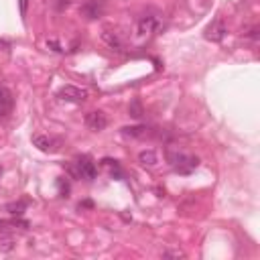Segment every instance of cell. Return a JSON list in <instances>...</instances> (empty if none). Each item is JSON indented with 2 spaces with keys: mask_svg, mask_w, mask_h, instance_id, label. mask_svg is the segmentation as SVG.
<instances>
[{
  "mask_svg": "<svg viewBox=\"0 0 260 260\" xmlns=\"http://www.w3.org/2000/svg\"><path fill=\"white\" fill-rule=\"evenodd\" d=\"M122 134L124 136H132V138H142V136L148 134V128L146 126H124Z\"/></svg>",
  "mask_w": 260,
  "mask_h": 260,
  "instance_id": "30bf717a",
  "label": "cell"
},
{
  "mask_svg": "<svg viewBox=\"0 0 260 260\" xmlns=\"http://www.w3.org/2000/svg\"><path fill=\"white\" fill-rule=\"evenodd\" d=\"M86 126L90 130H94V132H100V130H104L108 126V116L104 114L102 110H94V112H88L86 114Z\"/></svg>",
  "mask_w": 260,
  "mask_h": 260,
  "instance_id": "8992f818",
  "label": "cell"
},
{
  "mask_svg": "<svg viewBox=\"0 0 260 260\" xmlns=\"http://www.w3.org/2000/svg\"><path fill=\"white\" fill-rule=\"evenodd\" d=\"M27 2H29V0H20V14L22 16L27 14Z\"/></svg>",
  "mask_w": 260,
  "mask_h": 260,
  "instance_id": "d6986e66",
  "label": "cell"
},
{
  "mask_svg": "<svg viewBox=\"0 0 260 260\" xmlns=\"http://www.w3.org/2000/svg\"><path fill=\"white\" fill-rule=\"evenodd\" d=\"M159 24H161L159 14H144V16H140V20H138V35H148L152 31H157Z\"/></svg>",
  "mask_w": 260,
  "mask_h": 260,
  "instance_id": "52a82bcc",
  "label": "cell"
},
{
  "mask_svg": "<svg viewBox=\"0 0 260 260\" xmlns=\"http://www.w3.org/2000/svg\"><path fill=\"white\" fill-rule=\"evenodd\" d=\"M14 244H16V240L12 234H2L0 236V252H10L14 248Z\"/></svg>",
  "mask_w": 260,
  "mask_h": 260,
  "instance_id": "5bb4252c",
  "label": "cell"
},
{
  "mask_svg": "<svg viewBox=\"0 0 260 260\" xmlns=\"http://www.w3.org/2000/svg\"><path fill=\"white\" fill-rule=\"evenodd\" d=\"M128 112H130V116H132V118H140V116H142V108H140V102H138V100H134L132 104H130Z\"/></svg>",
  "mask_w": 260,
  "mask_h": 260,
  "instance_id": "2e32d148",
  "label": "cell"
},
{
  "mask_svg": "<svg viewBox=\"0 0 260 260\" xmlns=\"http://www.w3.org/2000/svg\"><path fill=\"white\" fill-rule=\"evenodd\" d=\"M226 35H228V27L224 24L222 18H214L210 24H207V29H205V33H203V37H205L207 41H212V43L224 41Z\"/></svg>",
  "mask_w": 260,
  "mask_h": 260,
  "instance_id": "3957f363",
  "label": "cell"
},
{
  "mask_svg": "<svg viewBox=\"0 0 260 260\" xmlns=\"http://www.w3.org/2000/svg\"><path fill=\"white\" fill-rule=\"evenodd\" d=\"M102 165H106V167L110 169V175H112L114 179H124V173H122V167H120L118 161H114V159H104Z\"/></svg>",
  "mask_w": 260,
  "mask_h": 260,
  "instance_id": "4fadbf2b",
  "label": "cell"
},
{
  "mask_svg": "<svg viewBox=\"0 0 260 260\" xmlns=\"http://www.w3.org/2000/svg\"><path fill=\"white\" fill-rule=\"evenodd\" d=\"M12 108H14V96L8 88L0 86V118H8L12 114Z\"/></svg>",
  "mask_w": 260,
  "mask_h": 260,
  "instance_id": "5b68a950",
  "label": "cell"
},
{
  "mask_svg": "<svg viewBox=\"0 0 260 260\" xmlns=\"http://www.w3.org/2000/svg\"><path fill=\"white\" fill-rule=\"evenodd\" d=\"M102 39L108 43L110 49H114V51H122V41H120V37H118L116 33H112V31L106 29V31L102 33Z\"/></svg>",
  "mask_w": 260,
  "mask_h": 260,
  "instance_id": "8fae6325",
  "label": "cell"
},
{
  "mask_svg": "<svg viewBox=\"0 0 260 260\" xmlns=\"http://www.w3.org/2000/svg\"><path fill=\"white\" fill-rule=\"evenodd\" d=\"M59 100L63 102H71V104H82L88 100V90L84 88H75V86H63L59 92H57Z\"/></svg>",
  "mask_w": 260,
  "mask_h": 260,
  "instance_id": "277c9868",
  "label": "cell"
},
{
  "mask_svg": "<svg viewBox=\"0 0 260 260\" xmlns=\"http://www.w3.org/2000/svg\"><path fill=\"white\" fill-rule=\"evenodd\" d=\"M57 185H59V193H61V197H69V183H67V179H65V177H59V179H57Z\"/></svg>",
  "mask_w": 260,
  "mask_h": 260,
  "instance_id": "e0dca14e",
  "label": "cell"
},
{
  "mask_svg": "<svg viewBox=\"0 0 260 260\" xmlns=\"http://www.w3.org/2000/svg\"><path fill=\"white\" fill-rule=\"evenodd\" d=\"M33 144H35L41 152H55L59 142H57L55 138L47 136V134H35V136H33Z\"/></svg>",
  "mask_w": 260,
  "mask_h": 260,
  "instance_id": "9c48e42d",
  "label": "cell"
},
{
  "mask_svg": "<svg viewBox=\"0 0 260 260\" xmlns=\"http://www.w3.org/2000/svg\"><path fill=\"white\" fill-rule=\"evenodd\" d=\"M24 210H27V201H16V203H8L6 205V212L12 216H22Z\"/></svg>",
  "mask_w": 260,
  "mask_h": 260,
  "instance_id": "9a60e30c",
  "label": "cell"
},
{
  "mask_svg": "<svg viewBox=\"0 0 260 260\" xmlns=\"http://www.w3.org/2000/svg\"><path fill=\"white\" fill-rule=\"evenodd\" d=\"M167 161L171 165V169L179 175H191L197 167H199V159L193 157V154H187L183 150H175L169 148L167 150Z\"/></svg>",
  "mask_w": 260,
  "mask_h": 260,
  "instance_id": "6da1fadb",
  "label": "cell"
},
{
  "mask_svg": "<svg viewBox=\"0 0 260 260\" xmlns=\"http://www.w3.org/2000/svg\"><path fill=\"white\" fill-rule=\"evenodd\" d=\"M75 175L82 177V179H88V181L96 179L98 167L92 161V157H88V154H84V157H77V161H75Z\"/></svg>",
  "mask_w": 260,
  "mask_h": 260,
  "instance_id": "7a4b0ae2",
  "label": "cell"
},
{
  "mask_svg": "<svg viewBox=\"0 0 260 260\" xmlns=\"http://www.w3.org/2000/svg\"><path fill=\"white\" fill-rule=\"evenodd\" d=\"M163 256H177V258L181 256V258H183V252H165Z\"/></svg>",
  "mask_w": 260,
  "mask_h": 260,
  "instance_id": "ffe728a7",
  "label": "cell"
},
{
  "mask_svg": "<svg viewBox=\"0 0 260 260\" xmlns=\"http://www.w3.org/2000/svg\"><path fill=\"white\" fill-rule=\"evenodd\" d=\"M157 154H154V150H142L140 154H138V163L142 165V167H154L157 165Z\"/></svg>",
  "mask_w": 260,
  "mask_h": 260,
  "instance_id": "7c38bea8",
  "label": "cell"
},
{
  "mask_svg": "<svg viewBox=\"0 0 260 260\" xmlns=\"http://www.w3.org/2000/svg\"><path fill=\"white\" fill-rule=\"evenodd\" d=\"M8 49H10V43L4 41V39H0V53H6Z\"/></svg>",
  "mask_w": 260,
  "mask_h": 260,
  "instance_id": "ac0fdd59",
  "label": "cell"
},
{
  "mask_svg": "<svg viewBox=\"0 0 260 260\" xmlns=\"http://www.w3.org/2000/svg\"><path fill=\"white\" fill-rule=\"evenodd\" d=\"M82 207H94V203L88 199V201H82V203H80V210H82Z\"/></svg>",
  "mask_w": 260,
  "mask_h": 260,
  "instance_id": "44dd1931",
  "label": "cell"
},
{
  "mask_svg": "<svg viewBox=\"0 0 260 260\" xmlns=\"http://www.w3.org/2000/svg\"><path fill=\"white\" fill-rule=\"evenodd\" d=\"M0 177H2V167H0Z\"/></svg>",
  "mask_w": 260,
  "mask_h": 260,
  "instance_id": "7402d4cb",
  "label": "cell"
},
{
  "mask_svg": "<svg viewBox=\"0 0 260 260\" xmlns=\"http://www.w3.org/2000/svg\"><path fill=\"white\" fill-rule=\"evenodd\" d=\"M102 12H104V4L100 2V0H88V2L80 8V14H82L84 18H88V20L100 18Z\"/></svg>",
  "mask_w": 260,
  "mask_h": 260,
  "instance_id": "ba28073f",
  "label": "cell"
}]
</instances>
